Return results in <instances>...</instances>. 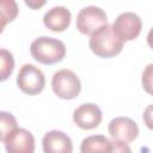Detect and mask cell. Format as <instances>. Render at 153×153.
Here are the masks:
<instances>
[{"instance_id":"obj_1","label":"cell","mask_w":153,"mask_h":153,"mask_svg":"<svg viewBox=\"0 0 153 153\" xmlns=\"http://www.w3.org/2000/svg\"><path fill=\"white\" fill-rule=\"evenodd\" d=\"M90 36V49L98 57L110 59L118 55L123 49L124 42L114 32L112 26L108 23L99 26Z\"/></svg>"},{"instance_id":"obj_2","label":"cell","mask_w":153,"mask_h":153,"mask_svg":"<svg viewBox=\"0 0 153 153\" xmlns=\"http://www.w3.org/2000/svg\"><path fill=\"white\" fill-rule=\"evenodd\" d=\"M32 57L43 65H54L63 60L66 55L65 43L53 37H38L30 45Z\"/></svg>"},{"instance_id":"obj_3","label":"cell","mask_w":153,"mask_h":153,"mask_svg":"<svg viewBox=\"0 0 153 153\" xmlns=\"http://www.w3.org/2000/svg\"><path fill=\"white\" fill-rule=\"evenodd\" d=\"M51 87L59 98L74 99L81 91V82L79 76L73 71L60 69L53 75Z\"/></svg>"},{"instance_id":"obj_4","label":"cell","mask_w":153,"mask_h":153,"mask_svg":"<svg viewBox=\"0 0 153 153\" xmlns=\"http://www.w3.org/2000/svg\"><path fill=\"white\" fill-rule=\"evenodd\" d=\"M18 87L29 96L38 94L43 91L45 85V78L43 72L33 65H24L17 75Z\"/></svg>"},{"instance_id":"obj_5","label":"cell","mask_w":153,"mask_h":153,"mask_svg":"<svg viewBox=\"0 0 153 153\" xmlns=\"http://www.w3.org/2000/svg\"><path fill=\"white\" fill-rule=\"evenodd\" d=\"M111 26H112L114 32L123 42H128V41L135 39L140 35L141 27H142V22L136 13L124 12V13H121L115 19V22Z\"/></svg>"},{"instance_id":"obj_6","label":"cell","mask_w":153,"mask_h":153,"mask_svg":"<svg viewBox=\"0 0 153 153\" xmlns=\"http://www.w3.org/2000/svg\"><path fill=\"white\" fill-rule=\"evenodd\" d=\"M108 23L106 13L97 6H87L76 16V29L82 35H91L99 26Z\"/></svg>"},{"instance_id":"obj_7","label":"cell","mask_w":153,"mask_h":153,"mask_svg":"<svg viewBox=\"0 0 153 153\" xmlns=\"http://www.w3.org/2000/svg\"><path fill=\"white\" fill-rule=\"evenodd\" d=\"M108 131L112 141L128 143L137 137L139 127L129 117H116L109 123Z\"/></svg>"},{"instance_id":"obj_8","label":"cell","mask_w":153,"mask_h":153,"mask_svg":"<svg viewBox=\"0 0 153 153\" xmlns=\"http://www.w3.org/2000/svg\"><path fill=\"white\" fill-rule=\"evenodd\" d=\"M4 142L6 151L10 153H33L35 151L33 135L24 128L17 127L13 129Z\"/></svg>"},{"instance_id":"obj_9","label":"cell","mask_w":153,"mask_h":153,"mask_svg":"<svg viewBox=\"0 0 153 153\" xmlns=\"http://www.w3.org/2000/svg\"><path fill=\"white\" fill-rule=\"evenodd\" d=\"M103 115L98 105L93 103H85L78 106L73 112L74 123L85 130L97 128L102 122Z\"/></svg>"},{"instance_id":"obj_10","label":"cell","mask_w":153,"mask_h":153,"mask_svg":"<svg viewBox=\"0 0 153 153\" xmlns=\"http://www.w3.org/2000/svg\"><path fill=\"white\" fill-rule=\"evenodd\" d=\"M42 147L45 153H72L73 143L67 134L60 130H50L42 139Z\"/></svg>"},{"instance_id":"obj_11","label":"cell","mask_w":153,"mask_h":153,"mask_svg":"<svg viewBox=\"0 0 153 153\" xmlns=\"http://www.w3.org/2000/svg\"><path fill=\"white\" fill-rule=\"evenodd\" d=\"M71 12L63 6H56L50 8L43 17L44 26L53 32H62L68 29L71 24Z\"/></svg>"},{"instance_id":"obj_12","label":"cell","mask_w":153,"mask_h":153,"mask_svg":"<svg viewBox=\"0 0 153 153\" xmlns=\"http://www.w3.org/2000/svg\"><path fill=\"white\" fill-rule=\"evenodd\" d=\"M80 151L82 153H96V152L109 153L112 151V146H111V141L104 135H91L82 140Z\"/></svg>"},{"instance_id":"obj_13","label":"cell","mask_w":153,"mask_h":153,"mask_svg":"<svg viewBox=\"0 0 153 153\" xmlns=\"http://www.w3.org/2000/svg\"><path fill=\"white\" fill-rule=\"evenodd\" d=\"M18 12L19 8L16 0H0V33L8 23L17 18Z\"/></svg>"},{"instance_id":"obj_14","label":"cell","mask_w":153,"mask_h":153,"mask_svg":"<svg viewBox=\"0 0 153 153\" xmlns=\"http://www.w3.org/2000/svg\"><path fill=\"white\" fill-rule=\"evenodd\" d=\"M14 69V57L7 49H0V81L7 80Z\"/></svg>"},{"instance_id":"obj_15","label":"cell","mask_w":153,"mask_h":153,"mask_svg":"<svg viewBox=\"0 0 153 153\" xmlns=\"http://www.w3.org/2000/svg\"><path fill=\"white\" fill-rule=\"evenodd\" d=\"M17 127V120L12 114L7 111H0V141H4L7 135Z\"/></svg>"},{"instance_id":"obj_16","label":"cell","mask_w":153,"mask_h":153,"mask_svg":"<svg viewBox=\"0 0 153 153\" xmlns=\"http://www.w3.org/2000/svg\"><path fill=\"white\" fill-rule=\"evenodd\" d=\"M151 75H152V65H148L142 74V85L145 86L148 93H151Z\"/></svg>"},{"instance_id":"obj_17","label":"cell","mask_w":153,"mask_h":153,"mask_svg":"<svg viewBox=\"0 0 153 153\" xmlns=\"http://www.w3.org/2000/svg\"><path fill=\"white\" fill-rule=\"evenodd\" d=\"M24 2L31 10H39L47 4V0H24Z\"/></svg>"},{"instance_id":"obj_18","label":"cell","mask_w":153,"mask_h":153,"mask_svg":"<svg viewBox=\"0 0 153 153\" xmlns=\"http://www.w3.org/2000/svg\"><path fill=\"white\" fill-rule=\"evenodd\" d=\"M128 143H124V142H115L112 141L111 142V146H112V151L111 152H130V148L127 146Z\"/></svg>"}]
</instances>
